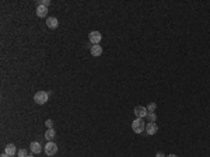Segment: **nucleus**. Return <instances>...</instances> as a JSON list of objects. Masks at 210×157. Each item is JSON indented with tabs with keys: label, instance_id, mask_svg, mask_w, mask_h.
Segmentation results:
<instances>
[{
	"label": "nucleus",
	"instance_id": "nucleus-1",
	"mask_svg": "<svg viewBox=\"0 0 210 157\" xmlns=\"http://www.w3.org/2000/svg\"><path fill=\"white\" fill-rule=\"evenodd\" d=\"M132 129H133L134 133H143V130H146V125H144L143 119L142 118H136L132 122Z\"/></svg>",
	"mask_w": 210,
	"mask_h": 157
},
{
	"label": "nucleus",
	"instance_id": "nucleus-2",
	"mask_svg": "<svg viewBox=\"0 0 210 157\" xmlns=\"http://www.w3.org/2000/svg\"><path fill=\"white\" fill-rule=\"evenodd\" d=\"M48 97H49V94L46 93V91H38V93L34 95V101L37 104H39V105H43V104H46V101H48Z\"/></svg>",
	"mask_w": 210,
	"mask_h": 157
},
{
	"label": "nucleus",
	"instance_id": "nucleus-3",
	"mask_svg": "<svg viewBox=\"0 0 210 157\" xmlns=\"http://www.w3.org/2000/svg\"><path fill=\"white\" fill-rule=\"evenodd\" d=\"M89 39H90V42L94 44V45H100L101 39H102V35H101V32H98V31H91V32L89 34Z\"/></svg>",
	"mask_w": 210,
	"mask_h": 157
},
{
	"label": "nucleus",
	"instance_id": "nucleus-4",
	"mask_svg": "<svg viewBox=\"0 0 210 157\" xmlns=\"http://www.w3.org/2000/svg\"><path fill=\"white\" fill-rule=\"evenodd\" d=\"M45 153H46V156H55V154L58 153V146L53 142H48L45 145Z\"/></svg>",
	"mask_w": 210,
	"mask_h": 157
},
{
	"label": "nucleus",
	"instance_id": "nucleus-5",
	"mask_svg": "<svg viewBox=\"0 0 210 157\" xmlns=\"http://www.w3.org/2000/svg\"><path fill=\"white\" fill-rule=\"evenodd\" d=\"M133 114L136 115V118H142V119H143V118L147 115V108L143 105H137V107H134Z\"/></svg>",
	"mask_w": 210,
	"mask_h": 157
},
{
	"label": "nucleus",
	"instance_id": "nucleus-6",
	"mask_svg": "<svg viewBox=\"0 0 210 157\" xmlns=\"http://www.w3.org/2000/svg\"><path fill=\"white\" fill-rule=\"evenodd\" d=\"M157 130H159V126L155 125V122H149V124L146 125L147 135H155V133H157Z\"/></svg>",
	"mask_w": 210,
	"mask_h": 157
},
{
	"label": "nucleus",
	"instance_id": "nucleus-7",
	"mask_svg": "<svg viewBox=\"0 0 210 157\" xmlns=\"http://www.w3.org/2000/svg\"><path fill=\"white\" fill-rule=\"evenodd\" d=\"M46 25H48L51 30H55V28H58L59 25V21L56 17H49L48 20H46Z\"/></svg>",
	"mask_w": 210,
	"mask_h": 157
},
{
	"label": "nucleus",
	"instance_id": "nucleus-8",
	"mask_svg": "<svg viewBox=\"0 0 210 157\" xmlns=\"http://www.w3.org/2000/svg\"><path fill=\"white\" fill-rule=\"evenodd\" d=\"M30 149H31V151H32L34 154H38V153H41V151H42V146H41L38 142H32V143H31Z\"/></svg>",
	"mask_w": 210,
	"mask_h": 157
},
{
	"label": "nucleus",
	"instance_id": "nucleus-9",
	"mask_svg": "<svg viewBox=\"0 0 210 157\" xmlns=\"http://www.w3.org/2000/svg\"><path fill=\"white\" fill-rule=\"evenodd\" d=\"M46 14H48V7L45 6H38L37 7V15L38 17H46Z\"/></svg>",
	"mask_w": 210,
	"mask_h": 157
},
{
	"label": "nucleus",
	"instance_id": "nucleus-10",
	"mask_svg": "<svg viewBox=\"0 0 210 157\" xmlns=\"http://www.w3.org/2000/svg\"><path fill=\"white\" fill-rule=\"evenodd\" d=\"M4 153H6V154H9L10 157H11V156H14V154L17 153V150H15V146L13 145V143H9V145L6 146V150H4Z\"/></svg>",
	"mask_w": 210,
	"mask_h": 157
},
{
	"label": "nucleus",
	"instance_id": "nucleus-11",
	"mask_svg": "<svg viewBox=\"0 0 210 157\" xmlns=\"http://www.w3.org/2000/svg\"><path fill=\"white\" fill-rule=\"evenodd\" d=\"M101 53H102L101 45H93L91 46V55L93 56H101Z\"/></svg>",
	"mask_w": 210,
	"mask_h": 157
},
{
	"label": "nucleus",
	"instance_id": "nucleus-12",
	"mask_svg": "<svg viewBox=\"0 0 210 157\" xmlns=\"http://www.w3.org/2000/svg\"><path fill=\"white\" fill-rule=\"evenodd\" d=\"M55 135H56V133H55V130H53V129H48V130L45 132V138L49 140V142H52V140H53Z\"/></svg>",
	"mask_w": 210,
	"mask_h": 157
},
{
	"label": "nucleus",
	"instance_id": "nucleus-13",
	"mask_svg": "<svg viewBox=\"0 0 210 157\" xmlns=\"http://www.w3.org/2000/svg\"><path fill=\"white\" fill-rule=\"evenodd\" d=\"M146 118L149 119V122H155V119H157V117H155L154 112H147Z\"/></svg>",
	"mask_w": 210,
	"mask_h": 157
},
{
	"label": "nucleus",
	"instance_id": "nucleus-14",
	"mask_svg": "<svg viewBox=\"0 0 210 157\" xmlns=\"http://www.w3.org/2000/svg\"><path fill=\"white\" fill-rule=\"evenodd\" d=\"M17 156L19 157H27V150H25V149H20V150L17 151Z\"/></svg>",
	"mask_w": 210,
	"mask_h": 157
},
{
	"label": "nucleus",
	"instance_id": "nucleus-15",
	"mask_svg": "<svg viewBox=\"0 0 210 157\" xmlns=\"http://www.w3.org/2000/svg\"><path fill=\"white\" fill-rule=\"evenodd\" d=\"M155 104L154 103H150L149 104V107H147V112H154V109H155Z\"/></svg>",
	"mask_w": 210,
	"mask_h": 157
},
{
	"label": "nucleus",
	"instance_id": "nucleus-16",
	"mask_svg": "<svg viewBox=\"0 0 210 157\" xmlns=\"http://www.w3.org/2000/svg\"><path fill=\"white\" fill-rule=\"evenodd\" d=\"M49 4H51V2H49V0H42V2H38V6H45V7H48Z\"/></svg>",
	"mask_w": 210,
	"mask_h": 157
},
{
	"label": "nucleus",
	"instance_id": "nucleus-17",
	"mask_svg": "<svg viewBox=\"0 0 210 157\" xmlns=\"http://www.w3.org/2000/svg\"><path fill=\"white\" fill-rule=\"evenodd\" d=\"M45 125L48 129H53V122H52V119H48V121L45 122Z\"/></svg>",
	"mask_w": 210,
	"mask_h": 157
},
{
	"label": "nucleus",
	"instance_id": "nucleus-18",
	"mask_svg": "<svg viewBox=\"0 0 210 157\" xmlns=\"http://www.w3.org/2000/svg\"><path fill=\"white\" fill-rule=\"evenodd\" d=\"M155 157H165V156H164V154H163V153H161V151H159V153L155 154Z\"/></svg>",
	"mask_w": 210,
	"mask_h": 157
},
{
	"label": "nucleus",
	"instance_id": "nucleus-19",
	"mask_svg": "<svg viewBox=\"0 0 210 157\" xmlns=\"http://www.w3.org/2000/svg\"><path fill=\"white\" fill-rule=\"evenodd\" d=\"M0 157H10V156H9V154H6V153H4V154H2V156H0Z\"/></svg>",
	"mask_w": 210,
	"mask_h": 157
},
{
	"label": "nucleus",
	"instance_id": "nucleus-20",
	"mask_svg": "<svg viewBox=\"0 0 210 157\" xmlns=\"http://www.w3.org/2000/svg\"><path fill=\"white\" fill-rule=\"evenodd\" d=\"M167 157H178V156H175V154H168Z\"/></svg>",
	"mask_w": 210,
	"mask_h": 157
},
{
	"label": "nucleus",
	"instance_id": "nucleus-21",
	"mask_svg": "<svg viewBox=\"0 0 210 157\" xmlns=\"http://www.w3.org/2000/svg\"><path fill=\"white\" fill-rule=\"evenodd\" d=\"M27 157H34V156H27Z\"/></svg>",
	"mask_w": 210,
	"mask_h": 157
}]
</instances>
